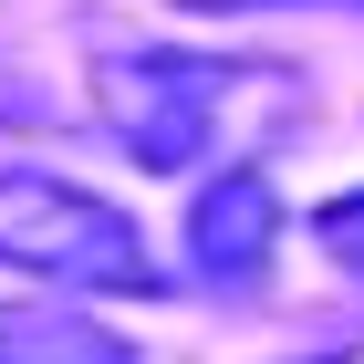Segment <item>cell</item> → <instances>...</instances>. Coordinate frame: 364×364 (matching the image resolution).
<instances>
[{
    "label": "cell",
    "mask_w": 364,
    "mask_h": 364,
    "mask_svg": "<svg viewBox=\"0 0 364 364\" xmlns=\"http://www.w3.org/2000/svg\"><path fill=\"white\" fill-rule=\"evenodd\" d=\"M0 364H136V343L63 302H0Z\"/></svg>",
    "instance_id": "cell-4"
},
{
    "label": "cell",
    "mask_w": 364,
    "mask_h": 364,
    "mask_svg": "<svg viewBox=\"0 0 364 364\" xmlns=\"http://www.w3.org/2000/svg\"><path fill=\"white\" fill-rule=\"evenodd\" d=\"M312 240H323V260H333V271H364V188L323 198V208H312Z\"/></svg>",
    "instance_id": "cell-5"
},
{
    "label": "cell",
    "mask_w": 364,
    "mask_h": 364,
    "mask_svg": "<svg viewBox=\"0 0 364 364\" xmlns=\"http://www.w3.org/2000/svg\"><path fill=\"white\" fill-rule=\"evenodd\" d=\"M281 229H291V219H281L271 167H229V177H208V188L188 198V271H198V291H229V302L271 291Z\"/></svg>",
    "instance_id": "cell-3"
},
{
    "label": "cell",
    "mask_w": 364,
    "mask_h": 364,
    "mask_svg": "<svg viewBox=\"0 0 364 364\" xmlns=\"http://www.w3.org/2000/svg\"><path fill=\"white\" fill-rule=\"evenodd\" d=\"M229 63L208 53H94L84 63V105L146 177H188L208 146H219V114H229Z\"/></svg>",
    "instance_id": "cell-2"
},
{
    "label": "cell",
    "mask_w": 364,
    "mask_h": 364,
    "mask_svg": "<svg viewBox=\"0 0 364 364\" xmlns=\"http://www.w3.org/2000/svg\"><path fill=\"white\" fill-rule=\"evenodd\" d=\"M0 271L63 281V291H114V302L167 291V271L146 260V229L53 167H0Z\"/></svg>",
    "instance_id": "cell-1"
},
{
    "label": "cell",
    "mask_w": 364,
    "mask_h": 364,
    "mask_svg": "<svg viewBox=\"0 0 364 364\" xmlns=\"http://www.w3.org/2000/svg\"><path fill=\"white\" fill-rule=\"evenodd\" d=\"M177 11H312V0H177ZM364 11V0H354Z\"/></svg>",
    "instance_id": "cell-6"
}]
</instances>
